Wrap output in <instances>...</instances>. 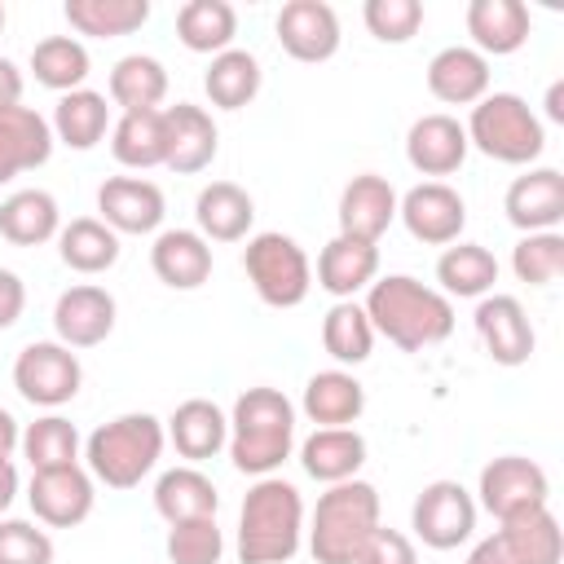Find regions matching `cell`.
<instances>
[{"label": "cell", "instance_id": "6da1fadb", "mask_svg": "<svg viewBox=\"0 0 564 564\" xmlns=\"http://www.w3.org/2000/svg\"><path fill=\"white\" fill-rule=\"evenodd\" d=\"M361 308H366L375 335H383L401 352H423L454 335V304L436 286H423L410 273L375 278L366 286Z\"/></svg>", "mask_w": 564, "mask_h": 564}, {"label": "cell", "instance_id": "7a4b0ae2", "mask_svg": "<svg viewBox=\"0 0 564 564\" xmlns=\"http://www.w3.org/2000/svg\"><path fill=\"white\" fill-rule=\"evenodd\" d=\"M229 463L242 476H278L295 449V405L286 392L256 383L229 410Z\"/></svg>", "mask_w": 564, "mask_h": 564}, {"label": "cell", "instance_id": "3957f363", "mask_svg": "<svg viewBox=\"0 0 564 564\" xmlns=\"http://www.w3.org/2000/svg\"><path fill=\"white\" fill-rule=\"evenodd\" d=\"M304 542V498L282 476H260L238 511V560L286 564Z\"/></svg>", "mask_w": 564, "mask_h": 564}, {"label": "cell", "instance_id": "277c9868", "mask_svg": "<svg viewBox=\"0 0 564 564\" xmlns=\"http://www.w3.org/2000/svg\"><path fill=\"white\" fill-rule=\"evenodd\" d=\"M163 445H167L163 423L145 410H132L88 432L84 463H88V476L101 480L106 489H137L159 467Z\"/></svg>", "mask_w": 564, "mask_h": 564}, {"label": "cell", "instance_id": "5b68a950", "mask_svg": "<svg viewBox=\"0 0 564 564\" xmlns=\"http://www.w3.org/2000/svg\"><path fill=\"white\" fill-rule=\"evenodd\" d=\"M379 529V489L370 480H339L313 507L308 551L317 564H352L361 542Z\"/></svg>", "mask_w": 564, "mask_h": 564}, {"label": "cell", "instance_id": "8992f818", "mask_svg": "<svg viewBox=\"0 0 564 564\" xmlns=\"http://www.w3.org/2000/svg\"><path fill=\"white\" fill-rule=\"evenodd\" d=\"M467 145H476L485 159L494 163H511V167H529L542 150H546V128L533 115V106L516 93H485L467 123Z\"/></svg>", "mask_w": 564, "mask_h": 564}, {"label": "cell", "instance_id": "52a82bcc", "mask_svg": "<svg viewBox=\"0 0 564 564\" xmlns=\"http://www.w3.org/2000/svg\"><path fill=\"white\" fill-rule=\"evenodd\" d=\"M242 269H247L251 291L269 308H295L313 291V264H308L304 247L291 234H278V229H264V234L247 238Z\"/></svg>", "mask_w": 564, "mask_h": 564}, {"label": "cell", "instance_id": "ba28073f", "mask_svg": "<svg viewBox=\"0 0 564 564\" xmlns=\"http://www.w3.org/2000/svg\"><path fill=\"white\" fill-rule=\"evenodd\" d=\"M564 555V529L551 516V507L498 520L489 538H480L463 564H560Z\"/></svg>", "mask_w": 564, "mask_h": 564}, {"label": "cell", "instance_id": "9c48e42d", "mask_svg": "<svg viewBox=\"0 0 564 564\" xmlns=\"http://www.w3.org/2000/svg\"><path fill=\"white\" fill-rule=\"evenodd\" d=\"M84 383V366L75 357V348L57 344V339H35L13 357V388L22 401L40 405V410H57L66 401H75Z\"/></svg>", "mask_w": 564, "mask_h": 564}, {"label": "cell", "instance_id": "30bf717a", "mask_svg": "<svg viewBox=\"0 0 564 564\" xmlns=\"http://www.w3.org/2000/svg\"><path fill=\"white\" fill-rule=\"evenodd\" d=\"M546 502H551V476L542 471V463H533L524 454H498L480 467L476 507H485L494 520H511V516L538 511Z\"/></svg>", "mask_w": 564, "mask_h": 564}, {"label": "cell", "instance_id": "8fae6325", "mask_svg": "<svg viewBox=\"0 0 564 564\" xmlns=\"http://www.w3.org/2000/svg\"><path fill=\"white\" fill-rule=\"evenodd\" d=\"M476 498L458 480H432L410 507V529L432 551H454L476 533Z\"/></svg>", "mask_w": 564, "mask_h": 564}, {"label": "cell", "instance_id": "7c38bea8", "mask_svg": "<svg viewBox=\"0 0 564 564\" xmlns=\"http://www.w3.org/2000/svg\"><path fill=\"white\" fill-rule=\"evenodd\" d=\"M397 216L410 229V238L427 247H449L467 229V203L445 181H419L414 189H405L397 198Z\"/></svg>", "mask_w": 564, "mask_h": 564}, {"label": "cell", "instance_id": "4fadbf2b", "mask_svg": "<svg viewBox=\"0 0 564 564\" xmlns=\"http://www.w3.org/2000/svg\"><path fill=\"white\" fill-rule=\"evenodd\" d=\"M26 502L35 511L40 524L48 529H75L93 516L97 502V480L88 476V467L70 463V467H48V471H31L26 485Z\"/></svg>", "mask_w": 564, "mask_h": 564}, {"label": "cell", "instance_id": "5bb4252c", "mask_svg": "<svg viewBox=\"0 0 564 564\" xmlns=\"http://www.w3.org/2000/svg\"><path fill=\"white\" fill-rule=\"evenodd\" d=\"M471 322H476V335H480V344H485V352H489L494 366H507L511 370V366H524L533 357L538 335H533V322H529V313H524V304L516 295L489 291L476 304Z\"/></svg>", "mask_w": 564, "mask_h": 564}, {"label": "cell", "instance_id": "9a60e30c", "mask_svg": "<svg viewBox=\"0 0 564 564\" xmlns=\"http://www.w3.org/2000/svg\"><path fill=\"white\" fill-rule=\"evenodd\" d=\"M278 44L295 62H330L339 53V13L326 0H286L278 9Z\"/></svg>", "mask_w": 564, "mask_h": 564}, {"label": "cell", "instance_id": "2e32d148", "mask_svg": "<svg viewBox=\"0 0 564 564\" xmlns=\"http://www.w3.org/2000/svg\"><path fill=\"white\" fill-rule=\"evenodd\" d=\"M115 317H119V304L97 282H79L70 291H62L53 304V330H57V344H66V348L106 344L115 330Z\"/></svg>", "mask_w": 564, "mask_h": 564}, {"label": "cell", "instance_id": "e0dca14e", "mask_svg": "<svg viewBox=\"0 0 564 564\" xmlns=\"http://www.w3.org/2000/svg\"><path fill=\"white\" fill-rule=\"evenodd\" d=\"M163 141H167L163 167H172L176 176H194V172L212 167V159L220 150V132H216L212 115L194 101L163 106Z\"/></svg>", "mask_w": 564, "mask_h": 564}, {"label": "cell", "instance_id": "ac0fdd59", "mask_svg": "<svg viewBox=\"0 0 564 564\" xmlns=\"http://www.w3.org/2000/svg\"><path fill=\"white\" fill-rule=\"evenodd\" d=\"M502 212L520 234H546L564 220V172L560 167H529L502 194Z\"/></svg>", "mask_w": 564, "mask_h": 564}, {"label": "cell", "instance_id": "d6986e66", "mask_svg": "<svg viewBox=\"0 0 564 564\" xmlns=\"http://www.w3.org/2000/svg\"><path fill=\"white\" fill-rule=\"evenodd\" d=\"M97 212L115 234H154L167 216V198L145 176H110L97 189Z\"/></svg>", "mask_w": 564, "mask_h": 564}, {"label": "cell", "instance_id": "ffe728a7", "mask_svg": "<svg viewBox=\"0 0 564 564\" xmlns=\"http://www.w3.org/2000/svg\"><path fill=\"white\" fill-rule=\"evenodd\" d=\"M467 150L471 145H467L463 123L454 115H445V110L414 119L410 132H405V159H410V167L419 176H432V181L454 176L467 163Z\"/></svg>", "mask_w": 564, "mask_h": 564}, {"label": "cell", "instance_id": "44dd1931", "mask_svg": "<svg viewBox=\"0 0 564 564\" xmlns=\"http://www.w3.org/2000/svg\"><path fill=\"white\" fill-rule=\"evenodd\" d=\"M339 234L344 238H357V242H375L388 234V225L397 220V189L388 176L379 172H361L344 185L339 194Z\"/></svg>", "mask_w": 564, "mask_h": 564}, {"label": "cell", "instance_id": "7402d4cb", "mask_svg": "<svg viewBox=\"0 0 564 564\" xmlns=\"http://www.w3.org/2000/svg\"><path fill=\"white\" fill-rule=\"evenodd\" d=\"M212 242L198 229H163L150 247V269L172 291H198L212 278Z\"/></svg>", "mask_w": 564, "mask_h": 564}, {"label": "cell", "instance_id": "603a6c76", "mask_svg": "<svg viewBox=\"0 0 564 564\" xmlns=\"http://www.w3.org/2000/svg\"><path fill=\"white\" fill-rule=\"evenodd\" d=\"M53 159V128L40 110L31 106H13V110H0V185L22 176V172H35Z\"/></svg>", "mask_w": 564, "mask_h": 564}, {"label": "cell", "instance_id": "cb8c5ba5", "mask_svg": "<svg viewBox=\"0 0 564 564\" xmlns=\"http://www.w3.org/2000/svg\"><path fill=\"white\" fill-rule=\"evenodd\" d=\"M533 18L520 0H471L467 4V35L480 57H507L529 44Z\"/></svg>", "mask_w": 564, "mask_h": 564}, {"label": "cell", "instance_id": "d4e9b609", "mask_svg": "<svg viewBox=\"0 0 564 564\" xmlns=\"http://www.w3.org/2000/svg\"><path fill=\"white\" fill-rule=\"evenodd\" d=\"M163 432L176 445V454L198 467L203 458H216L229 445V414L216 401H207V397H189V401H181L172 410Z\"/></svg>", "mask_w": 564, "mask_h": 564}, {"label": "cell", "instance_id": "484cf974", "mask_svg": "<svg viewBox=\"0 0 564 564\" xmlns=\"http://www.w3.org/2000/svg\"><path fill=\"white\" fill-rule=\"evenodd\" d=\"M300 410L317 427H352L361 419V410H366V388H361V379L352 370L330 366V370L308 375Z\"/></svg>", "mask_w": 564, "mask_h": 564}, {"label": "cell", "instance_id": "4316f807", "mask_svg": "<svg viewBox=\"0 0 564 564\" xmlns=\"http://www.w3.org/2000/svg\"><path fill=\"white\" fill-rule=\"evenodd\" d=\"M427 93L445 106H476L489 93V57L471 44H449L427 62Z\"/></svg>", "mask_w": 564, "mask_h": 564}, {"label": "cell", "instance_id": "83f0119b", "mask_svg": "<svg viewBox=\"0 0 564 564\" xmlns=\"http://www.w3.org/2000/svg\"><path fill=\"white\" fill-rule=\"evenodd\" d=\"M366 463V436L357 427H313L300 441V467L317 485H339L352 480Z\"/></svg>", "mask_w": 564, "mask_h": 564}, {"label": "cell", "instance_id": "f1b7e54d", "mask_svg": "<svg viewBox=\"0 0 564 564\" xmlns=\"http://www.w3.org/2000/svg\"><path fill=\"white\" fill-rule=\"evenodd\" d=\"M194 225L207 242H242L256 225V203L234 181H212L194 198Z\"/></svg>", "mask_w": 564, "mask_h": 564}, {"label": "cell", "instance_id": "f546056e", "mask_svg": "<svg viewBox=\"0 0 564 564\" xmlns=\"http://www.w3.org/2000/svg\"><path fill=\"white\" fill-rule=\"evenodd\" d=\"M379 278V247L335 234L317 256V286L335 300H352Z\"/></svg>", "mask_w": 564, "mask_h": 564}, {"label": "cell", "instance_id": "4dcf8cb0", "mask_svg": "<svg viewBox=\"0 0 564 564\" xmlns=\"http://www.w3.org/2000/svg\"><path fill=\"white\" fill-rule=\"evenodd\" d=\"M436 282L445 300H485L498 282V260L480 242H449L436 260Z\"/></svg>", "mask_w": 564, "mask_h": 564}, {"label": "cell", "instance_id": "1f68e13d", "mask_svg": "<svg viewBox=\"0 0 564 564\" xmlns=\"http://www.w3.org/2000/svg\"><path fill=\"white\" fill-rule=\"evenodd\" d=\"M216 507H220V494H216L212 476L198 471L194 463L167 467V471L154 480V511H159L167 524L198 520V516H216Z\"/></svg>", "mask_w": 564, "mask_h": 564}, {"label": "cell", "instance_id": "d6a6232c", "mask_svg": "<svg viewBox=\"0 0 564 564\" xmlns=\"http://www.w3.org/2000/svg\"><path fill=\"white\" fill-rule=\"evenodd\" d=\"M57 229H62V212L48 189H13L0 203V238L13 247H40L57 238Z\"/></svg>", "mask_w": 564, "mask_h": 564}, {"label": "cell", "instance_id": "836d02e7", "mask_svg": "<svg viewBox=\"0 0 564 564\" xmlns=\"http://www.w3.org/2000/svg\"><path fill=\"white\" fill-rule=\"evenodd\" d=\"M234 35H238V9L229 0H185L176 9V40L189 53L216 57L234 48Z\"/></svg>", "mask_w": 564, "mask_h": 564}, {"label": "cell", "instance_id": "e575fe53", "mask_svg": "<svg viewBox=\"0 0 564 564\" xmlns=\"http://www.w3.org/2000/svg\"><path fill=\"white\" fill-rule=\"evenodd\" d=\"M57 256L66 269H75L84 278L106 273L119 260V234L97 216H75L70 225L57 229Z\"/></svg>", "mask_w": 564, "mask_h": 564}, {"label": "cell", "instance_id": "d590c367", "mask_svg": "<svg viewBox=\"0 0 564 564\" xmlns=\"http://www.w3.org/2000/svg\"><path fill=\"white\" fill-rule=\"evenodd\" d=\"M260 84H264L260 57L247 53V48H225V53H216L212 66H207V75H203V93H207V101L220 106V110H242V106H251L256 93H260Z\"/></svg>", "mask_w": 564, "mask_h": 564}, {"label": "cell", "instance_id": "8d00e7d4", "mask_svg": "<svg viewBox=\"0 0 564 564\" xmlns=\"http://www.w3.org/2000/svg\"><path fill=\"white\" fill-rule=\"evenodd\" d=\"M53 141L70 145V150H93L106 132H110V106L101 93L93 88H75V93H62L57 106H53Z\"/></svg>", "mask_w": 564, "mask_h": 564}, {"label": "cell", "instance_id": "74e56055", "mask_svg": "<svg viewBox=\"0 0 564 564\" xmlns=\"http://www.w3.org/2000/svg\"><path fill=\"white\" fill-rule=\"evenodd\" d=\"M62 13L75 35L119 40L150 22V0H66Z\"/></svg>", "mask_w": 564, "mask_h": 564}, {"label": "cell", "instance_id": "f35d334b", "mask_svg": "<svg viewBox=\"0 0 564 564\" xmlns=\"http://www.w3.org/2000/svg\"><path fill=\"white\" fill-rule=\"evenodd\" d=\"M110 154L123 167H163L167 141H163V110H128L110 123Z\"/></svg>", "mask_w": 564, "mask_h": 564}, {"label": "cell", "instance_id": "ab89813d", "mask_svg": "<svg viewBox=\"0 0 564 564\" xmlns=\"http://www.w3.org/2000/svg\"><path fill=\"white\" fill-rule=\"evenodd\" d=\"M167 97V70L159 57L150 53H128L115 62L110 70V101L128 115V110H163Z\"/></svg>", "mask_w": 564, "mask_h": 564}, {"label": "cell", "instance_id": "60d3db41", "mask_svg": "<svg viewBox=\"0 0 564 564\" xmlns=\"http://www.w3.org/2000/svg\"><path fill=\"white\" fill-rule=\"evenodd\" d=\"M375 326L366 317V308L357 300H335L322 317V348L339 361V366H361L375 352Z\"/></svg>", "mask_w": 564, "mask_h": 564}, {"label": "cell", "instance_id": "b9f144b4", "mask_svg": "<svg viewBox=\"0 0 564 564\" xmlns=\"http://www.w3.org/2000/svg\"><path fill=\"white\" fill-rule=\"evenodd\" d=\"M18 449H22V458L31 463V471H48V467H70V463H79L84 441H79V432H75L70 419H62V414L48 410V414H40L35 423L22 427Z\"/></svg>", "mask_w": 564, "mask_h": 564}, {"label": "cell", "instance_id": "7bdbcfd3", "mask_svg": "<svg viewBox=\"0 0 564 564\" xmlns=\"http://www.w3.org/2000/svg\"><path fill=\"white\" fill-rule=\"evenodd\" d=\"M88 48L75 40V35H44L35 48H31V70H35V84L53 88V93H75L84 88L88 79Z\"/></svg>", "mask_w": 564, "mask_h": 564}, {"label": "cell", "instance_id": "ee69618b", "mask_svg": "<svg viewBox=\"0 0 564 564\" xmlns=\"http://www.w3.org/2000/svg\"><path fill=\"white\" fill-rule=\"evenodd\" d=\"M511 273L529 286H551L564 273V234L546 229V234H524L511 247Z\"/></svg>", "mask_w": 564, "mask_h": 564}, {"label": "cell", "instance_id": "f6af8a7d", "mask_svg": "<svg viewBox=\"0 0 564 564\" xmlns=\"http://www.w3.org/2000/svg\"><path fill=\"white\" fill-rule=\"evenodd\" d=\"M163 551H167L172 564H220V555H225V533H220L216 516L181 520V524H167Z\"/></svg>", "mask_w": 564, "mask_h": 564}, {"label": "cell", "instance_id": "bcb514c9", "mask_svg": "<svg viewBox=\"0 0 564 564\" xmlns=\"http://www.w3.org/2000/svg\"><path fill=\"white\" fill-rule=\"evenodd\" d=\"M361 22L379 44H405L423 26V4L419 0H366Z\"/></svg>", "mask_w": 564, "mask_h": 564}, {"label": "cell", "instance_id": "7dc6e473", "mask_svg": "<svg viewBox=\"0 0 564 564\" xmlns=\"http://www.w3.org/2000/svg\"><path fill=\"white\" fill-rule=\"evenodd\" d=\"M0 564H53L48 529L31 520H0Z\"/></svg>", "mask_w": 564, "mask_h": 564}, {"label": "cell", "instance_id": "c3c4849f", "mask_svg": "<svg viewBox=\"0 0 564 564\" xmlns=\"http://www.w3.org/2000/svg\"><path fill=\"white\" fill-rule=\"evenodd\" d=\"M352 564H419V551H414V542L401 533V529H375L366 542H361V551H357V560Z\"/></svg>", "mask_w": 564, "mask_h": 564}, {"label": "cell", "instance_id": "681fc988", "mask_svg": "<svg viewBox=\"0 0 564 564\" xmlns=\"http://www.w3.org/2000/svg\"><path fill=\"white\" fill-rule=\"evenodd\" d=\"M22 313H26V286L13 269H0V330L18 326Z\"/></svg>", "mask_w": 564, "mask_h": 564}, {"label": "cell", "instance_id": "f907efd6", "mask_svg": "<svg viewBox=\"0 0 564 564\" xmlns=\"http://www.w3.org/2000/svg\"><path fill=\"white\" fill-rule=\"evenodd\" d=\"M13 106H22V70L9 57H0V110H13Z\"/></svg>", "mask_w": 564, "mask_h": 564}, {"label": "cell", "instance_id": "816d5d0a", "mask_svg": "<svg viewBox=\"0 0 564 564\" xmlns=\"http://www.w3.org/2000/svg\"><path fill=\"white\" fill-rule=\"evenodd\" d=\"M18 441H22V427H18V419H13V414L0 405V458H13Z\"/></svg>", "mask_w": 564, "mask_h": 564}, {"label": "cell", "instance_id": "f5cc1de1", "mask_svg": "<svg viewBox=\"0 0 564 564\" xmlns=\"http://www.w3.org/2000/svg\"><path fill=\"white\" fill-rule=\"evenodd\" d=\"M13 498H18V467L13 458H0V516L13 507Z\"/></svg>", "mask_w": 564, "mask_h": 564}, {"label": "cell", "instance_id": "db71d44e", "mask_svg": "<svg viewBox=\"0 0 564 564\" xmlns=\"http://www.w3.org/2000/svg\"><path fill=\"white\" fill-rule=\"evenodd\" d=\"M546 119L551 123H564V79H555L546 88Z\"/></svg>", "mask_w": 564, "mask_h": 564}, {"label": "cell", "instance_id": "11a10c76", "mask_svg": "<svg viewBox=\"0 0 564 564\" xmlns=\"http://www.w3.org/2000/svg\"><path fill=\"white\" fill-rule=\"evenodd\" d=\"M0 31H4V4H0Z\"/></svg>", "mask_w": 564, "mask_h": 564}]
</instances>
